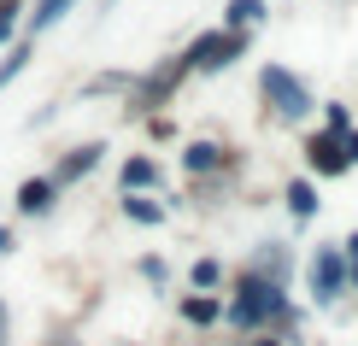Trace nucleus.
<instances>
[{
  "mask_svg": "<svg viewBox=\"0 0 358 346\" xmlns=\"http://www.w3.org/2000/svg\"><path fill=\"white\" fill-rule=\"evenodd\" d=\"M223 317H229L241 335H252V329H264V323H300V311L288 305V294H282V282H271L264 270H252L247 264V276L235 282V294H229V305H223Z\"/></svg>",
  "mask_w": 358,
  "mask_h": 346,
  "instance_id": "1",
  "label": "nucleus"
},
{
  "mask_svg": "<svg viewBox=\"0 0 358 346\" xmlns=\"http://www.w3.org/2000/svg\"><path fill=\"white\" fill-rule=\"evenodd\" d=\"M259 94H264V106H271L276 117H288V124H300V117L317 106V100H311V88L294 77L288 65H264V71H259Z\"/></svg>",
  "mask_w": 358,
  "mask_h": 346,
  "instance_id": "2",
  "label": "nucleus"
},
{
  "mask_svg": "<svg viewBox=\"0 0 358 346\" xmlns=\"http://www.w3.org/2000/svg\"><path fill=\"white\" fill-rule=\"evenodd\" d=\"M241 53H247V29H206V36H194V41H188L182 65H188V71H200V77H212V71L235 65Z\"/></svg>",
  "mask_w": 358,
  "mask_h": 346,
  "instance_id": "3",
  "label": "nucleus"
},
{
  "mask_svg": "<svg viewBox=\"0 0 358 346\" xmlns=\"http://www.w3.org/2000/svg\"><path fill=\"white\" fill-rule=\"evenodd\" d=\"M347 288H352V264H347V252H341V240H329V247L311 252V299H317V305H335Z\"/></svg>",
  "mask_w": 358,
  "mask_h": 346,
  "instance_id": "4",
  "label": "nucleus"
},
{
  "mask_svg": "<svg viewBox=\"0 0 358 346\" xmlns=\"http://www.w3.org/2000/svg\"><path fill=\"white\" fill-rule=\"evenodd\" d=\"M306 159H311V171H317V176H341V171H347V159H341V135H335V129L311 135V141H306Z\"/></svg>",
  "mask_w": 358,
  "mask_h": 346,
  "instance_id": "5",
  "label": "nucleus"
},
{
  "mask_svg": "<svg viewBox=\"0 0 358 346\" xmlns=\"http://www.w3.org/2000/svg\"><path fill=\"white\" fill-rule=\"evenodd\" d=\"M188 77V65L182 59H171L165 71H153V77H141V88H136V106H159V100H171V88Z\"/></svg>",
  "mask_w": 358,
  "mask_h": 346,
  "instance_id": "6",
  "label": "nucleus"
},
{
  "mask_svg": "<svg viewBox=\"0 0 358 346\" xmlns=\"http://www.w3.org/2000/svg\"><path fill=\"white\" fill-rule=\"evenodd\" d=\"M100 153H106V147H100V141H88V147H71V153L59 159V171H53V182H59V188H71V182H83V176H88V171H94V164H100Z\"/></svg>",
  "mask_w": 358,
  "mask_h": 346,
  "instance_id": "7",
  "label": "nucleus"
},
{
  "mask_svg": "<svg viewBox=\"0 0 358 346\" xmlns=\"http://www.w3.org/2000/svg\"><path fill=\"white\" fill-rule=\"evenodd\" d=\"M53 200H59V182H53V176H29V182L18 188V212H24V217H48Z\"/></svg>",
  "mask_w": 358,
  "mask_h": 346,
  "instance_id": "8",
  "label": "nucleus"
},
{
  "mask_svg": "<svg viewBox=\"0 0 358 346\" xmlns=\"http://www.w3.org/2000/svg\"><path fill=\"white\" fill-rule=\"evenodd\" d=\"M117 182H124V194H147V188H159V164L147 159V153H136V159H124Z\"/></svg>",
  "mask_w": 358,
  "mask_h": 346,
  "instance_id": "9",
  "label": "nucleus"
},
{
  "mask_svg": "<svg viewBox=\"0 0 358 346\" xmlns=\"http://www.w3.org/2000/svg\"><path fill=\"white\" fill-rule=\"evenodd\" d=\"M264 18H271V6H264V0H229V6H223V29H259Z\"/></svg>",
  "mask_w": 358,
  "mask_h": 346,
  "instance_id": "10",
  "label": "nucleus"
},
{
  "mask_svg": "<svg viewBox=\"0 0 358 346\" xmlns=\"http://www.w3.org/2000/svg\"><path fill=\"white\" fill-rule=\"evenodd\" d=\"M182 171H188V176H212V171H223V147H217V141H188Z\"/></svg>",
  "mask_w": 358,
  "mask_h": 346,
  "instance_id": "11",
  "label": "nucleus"
},
{
  "mask_svg": "<svg viewBox=\"0 0 358 346\" xmlns=\"http://www.w3.org/2000/svg\"><path fill=\"white\" fill-rule=\"evenodd\" d=\"M182 317H188L194 329H206V323L223 317V299H217V294H188V299H182Z\"/></svg>",
  "mask_w": 358,
  "mask_h": 346,
  "instance_id": "12",
  "label": "nucleus"
},
{
  "mask_svg": "<svg viewBox=\"0 0 358 346\" xmlns=\"http://www.w3.org/2000/svg\"><path fill=\"white\" fill-rule=\"evenodd\" d=\"M282 200H288L294 223H311V217H317V188H311V182H288V194H282Z\"/></svg>",
  "mask_w": 358,
  "mask_h": 346,
  "instance_id": "13",
  "label": "nucleus"
},
{
  "mask_svg": "<svg viewBox=\"0 0 358 346\" xmlns=\"http://www.w3.org/2000/svg\"><path fill=\"white\" fill-rule=\"evenodd\" d=\"M124 217L129 223H165V206L153 194H124Z\"/></svg>",
  "mask_w": 358,
  "mask_h": 346,
  "instance_id": "14",
  "label": "nucleus"
},
{
  "mask_svg": "<svg viewBox=\"0 0 358 346\" xmlns=\"http://www.w3.org/2000/svg\"><path fill=\"white\" fill-rule=\"evenodd\" d=\"M188 282H194V294H212V288H223V264L217 259H194Z\"/></svg>",
  "mask_w": 358,
  "mask_h": 346,
  "instance_id": "15",
  "label": "nucleus"
},
{
  "mask_svg": "<svg viewBox=\"0 0 358 346\" xmlns=\"http://www.w3.org/2000/svg\"><path fill=\"white\" fill-rule=\"evenodd\" d=\"M24 65H29V41H12V53H6V59H0V88H6L12 77H18V71H24Z\"/></svg>",
  "mask_w": 358,
  "mask_h": 346,
  "instance_id": "16",
  "label": "nucleus"
},
{
  "mask_svg": "<svg viewBox=\"0 0 358 346\" xmlns=\"http://www.w3.org/2000/svg\"><path fill=\"white\" fill-rule=\"evenodd\" d=\"M18 0H0V41H12V36H18Z\"/></svg>",
  "mask_w": 358,
  "mask_h": 346,
  "instance_id": "17",
  "label": "nucleus"
},
{
  "mask_svg": "<svg viewBox=\"0 0 358 346\" xmlns=\"http://www.w3.org/2000/svg\"><path fill=\"white\" fill-rule=\"evenodd\" d=\"M323 124H329V129L341 135V129H352V112H347V106L335 100V106H323Z\"/></svg>",
  "mask_w": 358,
  "mask_h": 346,
  "instance_id": "18",
  "label": "nucleus"
},
{
  "mask_svg": "<svg viewBox=\"0 0 358 346\" xmlns=\"http://www.w3.org/2000/svg\"><path fill=\"white\" fill-rule=\"evenodd\" d=\"M141 276L159 288V282H171V264H165V259H141Z\"/></svg>",
  "mask_w": 358,
  "mask_h": 346,
  "instance_id": "19",
  "label": "nucleus"
},
{
  "mask_svg": "<svg viewBox=\"0 0 358 346\" xmlns=\"http://www.w3.org/2000/svg\"><path fill=\"white\" fill-rule=\"evenodd\" d=\"M341 159H347V171L358 164V129H341Z\"/></svg>",
  "mask_w": 358,
  "mask_h": 346,
  "instance_id": "20",
  "label": "nucleus"
},
{
  "mask_svg": "<svg viewBox=\"0 0 358 346\" xmlns=\"http://www.w3.org/2000/svg\"><path fill=\"white\" fill-rule=\"evenodd\" d=\"M341 252H347V264H358V229H352L347 240H341Z\"/></svg>",
  "mask_w": 358,
  "mask_h": 346,
  "instance_id": "21",
  "label": "nucleus"
},
{
  "mask_svg": "<svg viewBox=\"0 0 358 346\" xmlns=\"http://www.w3.org/2000/svg\"><path fill=\"white\" fill-rule=\"evenodd\" d=\"M12 340V323H6V305H0V346Z\"/></svg>",
  "mask_w": 358,
  "mask_h": 346,
  "instance_id": "22",
  "label": "nucleus"
},
{
  "mask_svg": "<svg viewBox=\"0 0 358 346\" xmlns=\"http://www.w3.org/2000/svg\"><path fill=\"white\" fill-rule=\"evenodd\" d=\"M0 252H12V229H0Z\"/></svg>",
  "mask_w": 358,
  "mask_h": 346,
  "instance_id": "23",
  "label": "nucleus"
},
{
  "mask_svg": "<svg viewBox=\"0 0 358 346\" xmlns=\"http://www.w3.org/2000/svg\"><path fill=\"white\" fill-rule=\"evenodd\" d=\"M48 346H77V340H71V335H53V340H48Z\"/></svg>",
  "mask_w": 358,
  "mask_h": 346,
  "instance_id": "24",
  "label": "nucleus"
},
{
  "mask_svg": "<svg viewBox=\"0 0 358 346\" xmlns=\"http://www.w3.org/2000/svg\"><path fill=\"white\" fill-rule=\"evenodd\" d=\"M112 6H117V0H100V12H112Z\"/></svg>",
  "mask_w": 358,
  "mask_h": 346,
  "instance_id": "25",
  "label": "nucleus"
},
{
  "mask_svg": "<svg viewBox=\"0 0 358 346\" xmlns=\"http://www.w3.org/2000/svg\"><path fill=\"white\" fill-rule=\"evenodd\" d=\"M352 288H358V264H352Z\"/></svg>",
  "mask_w": 358,
  "mask_h": 346,
  "instance_id": "26",
  "label": "nucleus"
},
{
  "mask_svg": "<svg viewBox=\"0 0 358 346\" xmlns=\"http://www.w3.org/2000/svg\"><path fill=\"white\" fill-rule=\"evenodd\" d=\"M259 346H282V340H259Z\"/></svg>",
  "mask_w": 358,
  "mask_h": 346,
  "instance_id": "27",
  "label": "nucleus"
}]
</instances>
